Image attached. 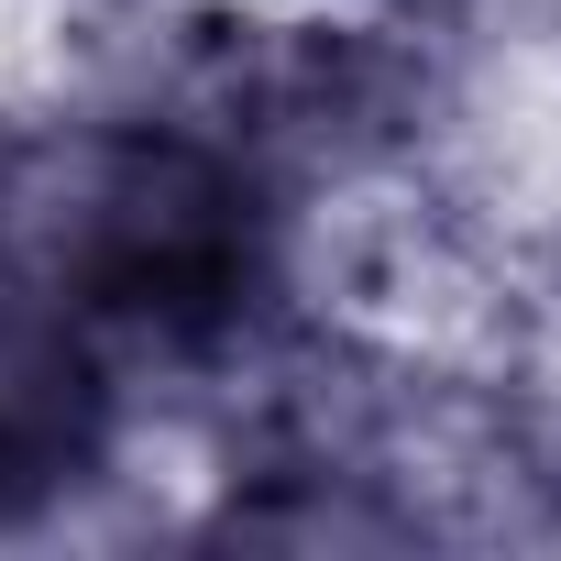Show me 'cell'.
Segmentation results:
<instances>
[{"instance_id":"obj_1","label":"cell","mask_w":561,"mask_h":561,"mask_svg":"<svg viewBox=\"0 0 561 561\" xmlns=\"http://www.w3.org/2000/svg\"><path fill=\"white\" fill-rule=\"evenodd\" d=\"M0 231L111 353H242L275 309V165L220 122H100L0 187Z\"/></svg>"},{"instance_id":"obj_2","label":"cell","mask_w":561,"mask_h":561,"mask_svg":"<svg viewBox=\"0 0 561 561\" xmlns=\"http://www.w3.org/2000/svg\"><path fill=\"white\" fill-rule=\"evenodd\" d=\"M111 451V342L0 231V517L56 506Z\"/></svg>"}]
</instances>
